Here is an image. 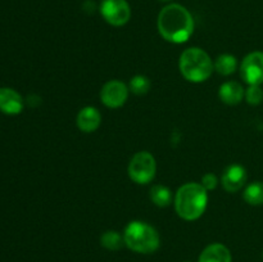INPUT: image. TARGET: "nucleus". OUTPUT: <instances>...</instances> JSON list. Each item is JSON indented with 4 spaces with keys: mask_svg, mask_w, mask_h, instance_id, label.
<instances>
[{
    "mask_svg": "<svg viewBox=\"0 0 263 262\" xmlns=\"http://www.w3.org/2000/svg\"><path fill=\"white\" fill-rule=\"evenodd\" d=\"M158 31L162 38L172 44H184L194 32V18L182 5L168 4L159 12Z\"/></svg>",
    "mask_w": 263,
    "mask_h": 262,
    "instance_id": "nucleus-1",
    "label": "nucleus"
},
{
    "mask_svg": "<svg viewBox=\"0 0 263 262\" xmlns=\"http://www.w3.org/2000/svg\"><path fill=\"white\" fill-rule=\"evenodd\" d=\"M208 190L199 182H187L175 194V210L177 215L186 221L198 220L208 204Z\"/></svg>",
    "mask_w": 263,
    "mask_h": 262,
    "instance_id": "nucleus-2",
    "label": "nucleus"
},
{
    "mask_svg": "<svg viewBox=\"0 0 263 262\" xmlns=\"http://www.w3.org/2000/svg\"><path fill=\"white\" fill-rule=\"evenodd\" d=\"M179 68L187 81L199 84L207 81L212 76L215 63L207 51L194 46L182 51L180 55Z\"/></svg>",
    "mask_w": 263,
    "mask_h": 262,
    "instance_id": "nucleus-3",
    "label": "nucleus"
},
{
    "mask_svg": "<svg viewBox=\"0 0 263 262\" xmlns=\"http://www.w3.org/2000/svg\"><path fill=\"white\" fill-rule=\"evenodd\" d=\"M125 246L140 254L154 253L161 246V238L156 229L143 221H131L123 231Z\"/></svg>",
    "mask_w": 263,
    "mask_h": 262,
    "instance_id": "nucleus-4",
    "label": "nucleus"
},
{
    "mask_svg": "<svg viewBox=\"0 0 263 262\" xmlns=\"http://www.w3.org/2000/svg\"><path fill=\"white\" fill-rule=\"evenodd\" d=\"M128 176L134 182L140 185L149 184L157 172L156 158L149 152L143 151L134 154L128 163Z\"/></svg>",
    "mask_w": 263,
    "mask_h": 262,
    "instance_id": "nucleus-5",
    "label": "nucleus"
},
{
    "mask_svg": "<svg viewBox=\"0 0 263 262\" xmlns=\"http://www.w3.org/2000/svg\"><path fill=\"white\" fill-rule=\"evenodd\" d=\"M100 13L103 18L115 27L125 26L131 18V8L127 0H103Z\"/></svg>",
    "mask_w": 263,
    "mask_h": 262,
    "instance_id": "nucleus-6",
    "label": "nucleus"
},
{
    "mask_svg": "<svg viewBox=\"0 0 263 262\" xmlns=\"http://www.w3.org/2000/svg\"><path fill=\"white\" fill-rule=\"evenodd\" d=\"M240 74L248 85L263 84V51H252L243 59Z\"/></svg>",
    "mask_w": 263,
    "mask_h": 262,
    "instance_id": "nucleus-7",
    "label": "nucleus"
},
{
    "mask_svg": "<svg viewBox=\"0 0 263 262\" xmlns=\"http://www.w3.org/2000/svg\"><path fill=\"white\" fill-rule=\"evenodd\" d=\"M128 87L125 82L118 80H110L105 82L100 90L102 103L108 108H120L126 103L128 98Z\"/></svg>",
    "mask_w": 263,
    "mask_h": 262,
    "instance_id": "nucleus-8",
    "label": "nucleus"
},
{
    "mask_svg": "<svg viewBox=\"0 0 263 262\" xmlns=\"http://www.w3.org/2000/svg\"><path fill=\"white\" fill-rule=\"evenodd\" d=\"M247 170L241 164H230L223 171L221 184L229 193L239 192L247 182Z\"/></svg>",
    "mask_w": 263,
    "mask_h": 262,
    "instance_id": "nucleus-9",
    "label": "nucleus"
},
{
    "mask_svg": "<svg viewBox=\"0 0 263 262\" xmlns=\"http://www.w3.org/2000/svg\"><path fill=\"white\" fill-rule=\"evenodd\" d=\"M23 109V99L15 90L10 87L0 89V110L5 115H20Z\"/></svg>",
    "mask_w": 263,
    "mask_h": 262,
    "instance_id": "nucleus-10",
    "label": "nucleus"
},
{
    "mask_svg": "<svg viewBox=\"0 0 263 262\" xmlns=\"http://www.w3.org/2000/svg\"><path fill=\"white\" fill-rule=\"evenodd\" d=\"M77 127L84 133H94L102 123V115L95 107H84L76 118Z\"/></svg>",
    "mask_w": 263,
    "mask_h": 262,
    "instance_id": "nucleus-11",
    "label": "nucleus"
},
{
    "mask_svg": "<svg viewBox=\"0 0 263 262\" xmlns=\"http://www.w3.org/2000/svg\"><path fill=\"white\" fill-rule=\"evenodd\" d=\"M198 262H233V257L225 244L212 243L203 249Z\"/></svg>",
    "mask_w": 263,
    "mask_h": 262,
    "instance_id": "nucleus-12",
    "label": "nucleus"
},
{
    "mask_svg": "<svg viewBox=\"0 0 263 262\" xmlns=\"http://www.w3.org/2000/svg\"><path fill=\"white\" fill-rule=\"evenodd\" d=\"M218 97L225 104L236 105L246 97V90L239 82L228 81L223 82L218 90Z\"/></svg>",
    "mask_w": 263,
    "mask_h": 262,
    "instance_id": "nucleus-13",
    "label": "nucleus"
},
{
    "mask_svg": "<svg viewBox=\"0 0 263 262\" xmlns=\"http://www.w3.org/2000/svg\"><path fill=\"white\" fill-rule=\"evenodd\" d=\"M100 244L105 249H108V251H120L122 247H125L123 234L118 233L116 230L105 231L100 236Z\"/></svg>",
    "mask_w": 263,
    "mask_h": 262,
    "instance_id": "nucleus-14",
    "label": "nucleus"
},
{
    "mask_svg": "<svg viewBox=\"0 0 263 262\" xmlns=\"http://www.w3.org/2000/svg\"><path fill=\"white\" fill-rule=\"evenodd\" d=\"M151 199L157 207H168L172 203V192L164 185H154L151 189Z\"/></svg>",
    "mask_w": 263,
    "mask_h": 262,
    "instance_id": "nucleus-15",
    "label": "nucleus"
},
{
    "mask_svg": "<svg viewBox=\"0 0 263 262\" xmlns=\"http://www.w3.org/2000/svg\"><path fill=\"white\" fill-rule=\"evenodd\" d=\"M236 66H238L236 58L231 54H221L215 62V69L222 76L233 74L236 71Z\"/></svg>",
    "mask_w": 263,
    "mask_h": 262,
    "instance_id": "nucleus-16",
    "label": "nucleus"
},
{
    "mask_svg": "<svg viewBox=\"0 0 263 262\" xmlns=\"http://www.w3.org/2000/svg\"><path fill=\"white\" fill-rule=\"evenodd\" d=\"M244 199L251 205L263 204V182L254 181L246 188L243 194Z\"/></svg>",
    "mask_w": 263,
    "mask_h": 262,
    "instance_id": "nucleus-17",
    "label": "nucleus"
},
{
    "mask_svg": "<svg viewBox=\"0 0 263 262\" xmlns=\"http://www.w3.org/2000/svg\"><path fill=\"white\" fill-rule=\"evenodd\" d=\"M151 80L144 74H136L130 80L128 89L135 95H145L151 90Z\"/></svg>",
    "mask_w": 263,
    "mask_h": 262,
    "instance_id": "nucleus-18",
    "label": "nucleus"
},
{
    "mask_svg": "<svg viewBox=\"0 0 263 262\" xmlns=\"http://www.w3.org/2000/svg\"><path fill=\"white\" fill-rule=\"evenodd\" d=\"M247 103L251 105H258L263 102V90L261 85H249L246 90Z\"/></svg>",
    "mask_w": 263,
    "mask_h": 262,
    "instance_id": "nucleus-19",
    "label": "nucleus"
},
{
    "mask_svg": "<svg viewBox=\"0 0 263 262\" xmlns=\"http://www.w3.org/2000/svg\"><path fill=\"white\" fill-rule=\"evenodd\" d=\"M200 184H202L207 190H213L217 186L218 180L215 174H211L210 172V174H205L204 176L202 177V182H200Z\"/></svg>",
    "mask_w": 263,
    "mask_h": 262,
    "instance_id": "nucleus-20",
    "label": "nucleus"
},
{
    "mask_svg": "<svg viewBox=\"0 0 263 262\" xmlns=\"http://www.w3.org/2000/svg\"><path fill=\"white\" fill-rule=\"evenodd\" d=\"M159 2H164V3H167V2H171V0H159Z\"/></svg>",
    "mask_w": 263,
    "mask_h": 262,
    "instance_id": "nucleus-21",
    "label": "nucleus"
},
{
    "mask_svg": "<svg viewBox=\"0 0 263 262\" xmlns=\"http://www.w3.org/2000/svg\"><path fill=\"white\" fill-rule=\"evenodd\" d=\"M184 262H190V261H184Z\"/></svg>",
    "mask_w": 263,
    "mask_h": 262,
    "instance_id": "nucleus-22",
    "label": "nucleus"
}]
</instances>
